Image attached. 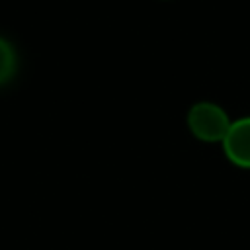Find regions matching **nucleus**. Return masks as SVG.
Here are the masks:
<instances>
[{
	"label": "nucleus",
	"instance_id": "f257e3e1",
	"mask_svg": "<svg viewBox=\"0 0 250 250\" xmlns=\"http://www.w3.org/2000/svg\"><path fill=\"white\" fill-rule=\"evenodd\" d=\"M230 123L227 111L213 102H199L188 111V127L203 143H223Z\"/></svg>",
	"mask_w": 250,
	"mask_h": 250
},
{
	"label": "nucleus",
	"instance_id": "f03ea898",
	"mask_svg": "<svg viewBox=\"0 0 250 250\" xmlns=\"http://www.w3.org/2000/svg\"><path fill=\"white\" fill-rule=\"evenodd\" d=\"M223 148L232 164L250 168V117H240L230 123L229 133L223 139Z\"/></svg>",
	"mask_w": 250,
	"mask_h": 250
},
{
	"label": "nucleus",
	"instance_id": "7ed1b4c3",
	"mask_svg": "<svg viewBox=\"0 0 250 250\" xmlns=\"http://www.w3.org/2000/svg\"><path fill=\"white\" fill-rule=\"evenodd\" d=\"M16 70V53L12 45L0 37V84L8 82Z\"/></svg>",
	"mask_w": 250,
	"mask_h": 250
}]
</instances>
